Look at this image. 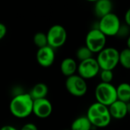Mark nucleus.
<instances>
[{
    "mask_svg": "<svg viewBox=\"0 0 130 130\" xmlns=\"http://www.w3.org/2000/svg\"><path fill=\"white\" fill-rule=\"evenodd\" d=\"M93 54L94 53L86 46H80L76 51V57H77L78 60H79L80 62H82L86 59L92 58Z\"/></svg>",
    "mask_w": 130,
    "mask_h": 130,
    "instance_id": "19",
    "label": "nucleus"
},
{
    "mask_svg": "<svg viewBox=\"0 0 130 130\" xmlns=\"http://www.w3.org/2000/svg\"><path fill=\"white\" fill-rule=\"evenodd\" d=\"M94 96L98 103L106 107H110L117 101V87L112 83L100 82L95 88Z\"/></svg>",
    "mask_w": 130,
    "mask_h": 130,
    "instance_id": "3",
    "label": "nucleus"
},
{
    "mask_svg": "<svg viewBox=\"0 0 130 130\" xmlns=\"http://www.w3.org/2000/svg\"><path fill=\"white\" fill-rule=\"evenodd\" d=\"M119 64L126 69H130V49L126 47L120 52Z\"/></svg>",
    "mask_w": 130,
    "mask_h": 130,
    "instance_id": "18",
    "label": "nucleus"
},
{
    "mask_svg": "<svg viewBox=\"0 0 130 130\" xmlns=\"http://www.w3.org/2000/svg\"><path fill=\"white\" fill-rule=\"evenodd\" d=\"M113 4L110 0H98L95 2L94 11L95 15L100 19L112 13Z\"/></svg>",
    "mask_w": 130,
    "mask_h": 130,
    "instance_id": "13",
    "label": "nucleus"
},
{
    "mask_svg": "<svg viewBox=\"0 0 130 130\" xmlns=\"http://www.w3.org/2000/svg\"><path fill=\"white\" fill-rule=\"evenodd\" d=\"M108 108L111 117L116 120H122L129 114L128 104L119 100L116 101Z\"/></svg>",
    "mask_w": 130,
    "mask_h": 130,
    "instance_id": "12",
    "label": "nucleus"
},
{
    "mask_svg": "<svg viewBox=\"0 0 130 130\" xmlns=\"http://www.w3.org/2000/svg\"><path fill=\"white\" fill-rule=\"evenodd\" d=\"M86 117L94 128H105L110 124L112 120L108 107L98 102L89 106Z\"/></svg>",
    "mask_w": 130,
    "mask_h": 130,
    "instance_id": "2",
    "label": "nucleus"
},
{
    "mask_svg": "<svg viewBox=\"0 0 130 130\" xmlns=\"http://www.w3.org/2000/svg\"><path fill=\"white\" fill-rule=\"evenodd\" d=\"M20 130H38L37 126L34 123H26L24 125Z\"/></svg>",
    "mask_w": 130,
    "mask_h": 130,
    "instance_id": "24",
    "label": "nucleus"
},
{
    "mask_svg": "<svg viewBox=\"0 0 130 130\" xmlns=\"http://www.w3.org/2000/svg\"><path fill=\"white\" fill-rule=\"evenodd\" d=\"M100 78L101 82L104 83H111L113 80V72L111 70H101L100 72Z\"/></svg>",
    "mask_w": 130,
    "mask_h": 130,
    "instance_id": "21",
    "label": "nucleus"
},
{
    "mask_svg": "<svg viewBox=\"0 0 130 130\" xmlns=\"http://www.w3.org/2000/svg\"><path fill=\"white\" fill-rule=\"evenodd\" d=\"M7 34V27L6 26L0 22V40H2Z\"/></svg>",
    "mask_w": 130,
    "mask_h": 130,
    "instance_id": "23",
    "label": "nucleus"
},
{
    "mask_svg": "<svg viewBox=\"0 0 130 130\" xmlns=\"http://www.w3.org/2000/svg\"><path fill=\"white\" fill-rule=\"evenodd\" d=\"M66 88L71 95L81 98L86 94L88 91V84L86 80L75 74L66 78Z\"/></svg>",
    "mask_w": 130,
    "mask_h": 130,
    "instance_id": "8",
    "label": "nucleus"
},
{
    "mask_svg": "<svg viewBox=\"0 0 130 130\" xmlns=\"http://www.w3.org/2000/svg\"><path fill=\"white\" fill-rule=\"evenodd\" d=\"M120 51L115 47H105L96 58L101 70L113 71L119 64Z\"/></svg>",
    "mask_w": 130,
    "mask_h": 130,
    "instance_id": "4",
    "label": "nucleus"
},
{
    "mask_svg": "<svg viewBox=\"0 0 130 130\" xmlns=\"http://www.w3.org/2000/svg\"><path fill=\"white\" fill-rule=\"evenodd\" d=\"M53 112V105L47 98L34 101L33 113L40 119L48 118Z\"/></svg>",
    "mask_w": 130,
    "mask_h": 130,
    "instance_id": "11",
    "label": "nucleus"
},
{
    "mask_svg": "<svg viewBox=\"0 0 130 130\" xmlns=\"http://www.w3.org/2000/svg\"><path fill=\"white\" fill-rule=\"evenodd\" d=\"M55 58V50L50 46L38 49L36 54V59L38 64L43 68L50 67L53 64Z\"/></svg>",
    "mask_w": 130,
    "mask_h": 130,
    "instance_id": "10",
    "label": "nucleus"
},
{
    "mask_svg": "<svg viewBox=\"0 0 130 130\" xmlns=\"http://www.w3.org/2000/svg\"><path fill=\"white\" fill-rule=\"evenodd\" d=\"M46 37L48 46L55 50L62 46L66 43L67 40V31L63 26L54 24L48 30Z\"/></svg>",
    "mask_w": 130,
    "mask_h": 130,
    "instance_id": "7",
    "label": "nucleus"
},
{
    "mask_svg": "<svg viewBox=\"0 0 130 130\" xmlns=\"http://www.w3.org/2000/svg\"><path fill=\"white\" fill-rule=\"evenodd\" d=\"M127 104H128V109H129V114L130 116V102L129 103H128Z\"/></svg>",
    "mask_w": 130,
    "mask_h": 130,
    "instance_id": "28",
    "label": "nucleus"
},
{
    "mask_svg": "<svg viewBox=\"0 0 130 130\" xmlns=\"http://www.w3.org/2000/svg\"><path fill=\"white\" fill-rule=\"evenodd\" d=\"M117 36L119 38H128L130 36V27L126 24H121Z\"/></svg>",
    "mask_w": 130,
    "mask_h": 130,
    "instance_id": "22",
    "label": "nucleus"
},
{
    "mask_svg": "<svg viewBox=\"0 0 130 130\" xmlns=\"http://www.w3.org/2000/svg\"><path fill=\"white\" fill-rule=\"evenodd\" d=\"M124 20L126 25H128L130 27V8L126 11L124 15Z\"/></svg>",
    "mask_w": 130,
    "mask_h": 130,
    "instance_id": "25",
    "label": "nucleus"
},
{
    "mask_svg": "<svg viewBox=\"0 0 130 130\" xmlns=\"http://www.w3.org/2000/svg\"><path fill=\"white\" fill-rule=\"evenodd\" d=\"M121 24L120 18L112 12L100 19L98 28L106 37H114L117 36Z\"/></svg>",
    "mask_w": 130,
    "mask_h": 130,
    "instance_id": "6",
    "label": "nucleus"
},
{
    "mask_svg": "<svg viewBox=\"0 0 130 130\" xmlns=\"http://www.w3.org/2000/svg\"><path fill=\"white\" fill-rule=\"evenodd\" d=\"M0 130H18L17 128H15L14 126H11V125H5V126H3L2 127L0 128Z\"/></svg>",
    "mask_w": 130,
    "mask_h": 130,
    "instance_id": "26",
    "label": "nucleus"
},
{
    "mask_svg": "<svg viewBox=\"0 0 130 130\" xmlns=\"http://www.w3.org/2000/svg\"><path fill=\"white\" fill-rule=\"evenodd\" d=\"M107 37L98 29H91L85 37V46L93 53H99L106 47Z\"/></svg>",
    "mask_w": 130,
    "mask_h": 130,
    "instance_id": "5",
    "label": "nucleus"
},
{
    "mask_svg": "<svg viewBox=\"0 0 130 130\" xmlns=\"http://www.w3.org/2000/svg\"><path fill=\"white\" fill-rule=\"evenodd\" d=\"M49 92V88L47 85L44 83H37L36 84L30 91L29 94L34 101L46 98V96Z\"/></svg>",
    "mask_w": 130,
    "mask_h": 130,
    "instance_id": "15",
    "label": "nucleus"
},
{
    "mask_svg": "<svg viewBox=\"0 0 130 130\" xmlns=\"http://www.w3.org/2000/svg\"><path fill=\"white\" fill-rule=\"evenodd\" d=\"M78 66L77 62L74 59L70 57L65 58L61 62L60 71L63 75L68 78L75 75V72L78 71Z\"/></svg>",
    "mask_w": 130,
    "mask_h": 130,
    "instance_id": "14",
    "label": "nucleus"
},
{
    "mask_svg": "<svg viewBox=\"0 0 130 130\" xmlns=\"http://www.w3.org/2000/svg\"><path fill=\"white\" fill-rule=\"evenodd\" d=\"M33 41H34V43L39 49L48 46L46 34H44L43 32H38V33L35 34L34 36V38H33Z\"/></svg>",
    "mask_w": 130,
    "mask_h": 130,
    "instance_id": "20",
    "label": "nucleus"
},
{
    "mask_svg": "<svg viewBox=\"0 0 130 130\" xmlns=\"http://www.w3.org/2000/svg\"><path fill=\"white\" fill-rule=\"evenodd\" d=\"M117 99L126 104L130 102V84L122 82L117 87Z\"/></svg>",
    "mask_w": 130,
    "mask_h": 130,
    "instance_id": "16",
    "label": "nucleus"
},
{
    "mask_svg": "<svg viewBox=\"0 0 130 130\" xmlns=\"http://www.w3.org/2000/svg\"><path fill=\"white\" fill-rule=\"evenodd\" d=\"M34 100L29 93L16 94L10 101L9 110L18 119H24L33 113Z\"/></svg>",
    "mask_w": 130,
    "mask_h": 130,
    "instance_id": "1",
    "label": "nucleus"
},
{
    "mask_svg": "<svg viewBox=\"0 0 130 130\" xmlns=\"http://www.w3.org/2000/svg\"><path fill=\"white\" fill-rule=\"evenodd\" d=\"M93 126L86 116L77 117L71 125V130H91Z\"/></svg>",
    "mask_w": 130,
    "mask_h": 130,
    "instance_id": "17",
    "label": "nucleus"
},
{
    "mask_svg": "<svg viewBox=\"0 0 130 130\" xmlns=\"http://www.w3.org/2000/svg\"><path fill=\"white\" fill-rule=\"evenodd\" d=\"M101 68L95 58H91L80 62L78 66V75L85 80H89L95 78L100 74Z\"/></svg>",
    "mask_w": 130,
    "mask_h": 130,
    "instance_id": "9",
    "label": "nucleus"
},
{
    "mask_svg": "<svg viewBox=\"0 0 130 130\" xmlns=\"http://www.w3.org/2000/svg\"><path fill=\"white\" fill-rule=\"evenodd\" d=\"M126 45H127V48L130 49V36L126 40Z\"/></svg>",
    "mask_w": 130,
    "mask_h": 130,
    "instance_id": "27",
    "label": "nucleus"
}]
</instances>
